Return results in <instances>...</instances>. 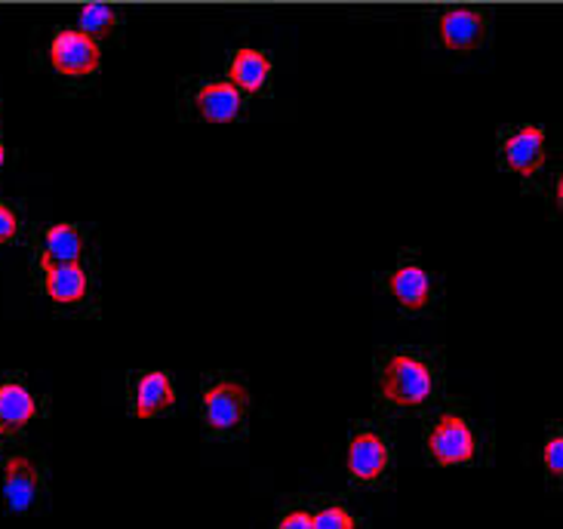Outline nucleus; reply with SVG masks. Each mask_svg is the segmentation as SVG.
I'll return each instance as SVG.
<instances>
[{"label": "nucleus", "instance_id": "f257e3e1", "mask_svg": "<svg viewBox=\"0 0 563 529\" xmlns=\"http://www.w3.org/2000/svg\"><path fill=\"white\" fill-rule=\"evenodd\" d=\"M434 394V370L426 357L410 351L388 354L379 366V397L400 409H416Z\"/></svg>", "mask_w": 563, "mask_h": 529}, {"label": "nucleus", "instance_id": "1a4fd4ad", "mask_svg": "<svg viewBox=\"0 0 563 529\" xmlns=\"http://www.w3.org/2000/svg\"><path fill=\"white\" fill-rule=\"evenodd\" d=\"M272 71H275V62H272V56L265 49L238 46L229 56V65H225V80H229L231 87H238L244 96H260V92L268 90Z\"/></svg>", "mask_w": 563, "mask_h": 529}, {"label": "nucleus", "instance_id": "f8f14e48", "mask_svg": "<svg viewBox=\"0 0 563 529\" xmlns=\"http://www.w3.org/2000/svg\"><path fill=\"white\" fill-rule=\"evenodd\" d=\"M195 111L200 114V121L210 123H231L241 118L244 111V92L238 87H231L229 80H207L195 90Z\"/></svg>", "mask_w": 563, "mask_h": 529}, {"label": "nucleus", "instance_id": "20e7f679", "mask_svg": "<svg viewBox=\"0 0 563 529\" xmlns=\"http://www.w3.org/2000/svg\"><path fill=\"white\" fill-rule=\"evenodd\" d=\"M428 455L438 465H468L477 455V434L465 416L459 412H443L438 422L428 431Z\"/></svg>", "mask_w": 563, "mask_h": 529}, {"label": "nucleus", "instance_id": "423d86ee", "mask_svg": "<svg viewBox=\"0 0 563 529\" xmlns=\"http://www.w3.org/2000/svg\"><path fill=\"white\" fill-rule=\"evenodd\" d=\"M250 409V392L244 382L219 378L203 392V422L213 431H234L241 428Z\"/></svg>", "mask_w": 563, "mask_h": 529}, {"label": "nucleus", "instance_id": "a211bd4d", "mask_svg": "<svg viewBox=\"0 0 563 529\" xmlns=\"http://www.w3.org/2000/svg\"><path fill=\"white\" fill-rule=\"evenodd\" d=\"M542 465H545V474H549L551 481H561L563 474V434L561 431H554L545 440V447H542Z\"/></svg>", "mask_w": 563, "mask_h": 529}, {"label": "nucleus", "instance_id": "9d476101", "mask_svg": "<svg viewBox=\"0 0 563 529\" xmlns=\"http://www.w3.org/2000/svg\"><path fill=\"white\" fill-rule=\"evenodd\" d=\"M44 293L59 305H80L90 296V274L84 262H41Z\"/></svg>", "mask_w": 563, "mask_h": 529}, {"label": "nucleus", "instance_id": "f3484780", "mask_svg": "<svg viewBox=\"0 0 563 529\" xmlns=\"http://www.w3.org/2000/svg\"><path fill=\"white\" fill-rule=\"evenodd\" d=\"M311 529H357V517L342 505H327L318 515H311Z\"/></svg>", "mask_w": 563, "mask_h": 529}, {"label": "nucleus", "instance_id": "2eb2a0df", "mask_svg": "<svg viewBox=\"0 0 563 529\" xmlns=\"http://www.w3.org/2000/svg\"><path fill=\"white\" fill-rule=\"evenodd\" d=\"M84 250H87L84 231L71 222H56L46 228L41 262H80Z\"/></svg>", "mask_w": 563, "mask_h": 529}, {"label": "nucleus", "instance_id": "6e6552de", "mask_svg": "<svg viewBox=\"0 0 563 529\" xmlns=\"http://www.w3.org/2000/svg\"><path fill=\"white\" fill-rule=\"evenodd\" d=\"M382 280L407 311H426L434 302V277L419 262H400Z\"/></svg>", "mask_w": 563, "mask_h": 529}, {"label": "nucleus", "instance_id": "ddd939ff", "mask_svg": "<svg viewBox=\"0 0 563 529\" xmlns=\"http://www.w3.org/2000/svg\"><path fill=\"white\" fill-rule=\"evenodd\" d=\"M176 404V388L173 378L164 370H152L136 378V392H133V409L139 419H154L161 412H167Z\"/></svg>", "mask_w": 563, "mask_h": 529}, {"label": "nucleus", "instance_id": "7ed1b4c3", "mask_svg": "<svg viewBox=\"0 0 563 529\" xmlns=\"http://www.w3.org/2000/svg\"><path fill=\"white\" fill-rule=\"evenodd\" d=\"M49 65L59 77L68 80H87L99 71L102 65V46L96 37L80 29H59L49 41Z\"/></svg>", "mask_w": 563, "mask_h": 529}, {"label": "nucleus", "instance_id": "4be33fe9", "mask_svg": "<svg viewBox=\"0 0 563 529\" xmlns=\"http://www.w3.org/2000/svg\"><path fill=\"white\" fill-rule=\"evenodd\" d=\"M0 434H3V428H0Z\"/></svg>", "mask_w": 563, "mask_h": 529}, {"label": "nucleus", "instance_id": "39448f33", "mask_svg": "<svg viewBox=\"0 0 563 529\" xmlns=\"http://www.w3.org/2000/svg\"><path fill=\"white\" fill-rule=\"evenodd\" d=\"M499 154H503L505 169L518 173L520 179H536L542 164H545V154H549V136L536 123H520V126H511L508 133H503Z\"/></svg>", "mask_w": 563, "mask_h": 529}, {"label": "nucleus", "instance_id": "dca6fc26", "mask_svg": "<svg viewBox=\"0 0 563 529\" xmlns=\"http://www.w3.org/2000/svg\"><path fill=\"white\" fill-rule=\"evenodd\" d=\"M118 25H121V13H118L114 7H108V3H87V7H80V13H77V29L87 31L96 41L111 37Z\"/></svg>", "mask_w": 563, "mask_h": 529}, {"label": "nucleus", "instance_id": "6ab92c4d", "mask_svg": "<svg viewBox=\"0 0 563 529\" xmlns=\"http://www.w3.org/2000/svg\"><path fill=\"white\" fill-rule=\"evenodd\" d=\"M19 238V216L7 203H0V243H13Z\"/></svg>", "mask_w": 563, "mask_h": 529}, {"label": "nucleus", "instance_id": "9b49d317", "mask_svg": "<svg viewBox=\"0 0 563 529\" xmlns=\"http://www.w3.org/2000/svg\"><path fill=\"white\" fill-rule=\"evenodd\" d=\"M44 493L41 471L29 455H13L3 469V499L10 511H29L34 502Z\"/></svg>", "mask_w": 563, "mask_h": 529}, {"label": "nucleus", "instance_id": "aec40b11", "mask_svg": "<svg viewBox=\"0 0 563 529\" xmlns=\"http://www.w3.org/2000/svg\"><path fill=\"white\" fill-rule=\"evenodd\" d=\"M277 529H311V511H305V508L287 511V515L280 517Z\"/></svg>", "mask_w": 563, "mask_h": 529}, {"label": "nucleus", "instance_id": "0eeeda50", "mask_svg": "<svg viewBox=\"0 0 563 529\" xmlns=\"http://www.w3.org/2000/svg\"><path fill=\"white\" fill-rule=\"evenodd\" d=\"M391 465V450L388 440L376 431H354L349 440V474L357 484H376L382 474Z\"/></svg>", "mask_w": 563, "mask_h": 529}, {"label": "nucleus", "instance_id": "412c9836", "mask_svg": "<svg viewBox=\"0 0 563 529\" xmlns=\"http://www.w3.org/2000/svg\"><path fill=\"white\" fill-rule=\"evenodd\" d=\"M3 164H7V145L0 142V167H3Z\"/></svg>", "mask_w": 563, "mask_h": 529}, {"label": "nucleus", "instance_id": "4468645a", "mask_svg": "<svg viewBox=\"0 0 563 529\" xmlns=\"http://www.w3.org/2000/svg\"><path fill=\"white\" fill-rule=\"evenodd\" d=\"M37 416V400L22 382H3L0 385V428L3 431H22Z\"/></svg>", "mask_w": 563, "mask_h": 529}, {"label": "nucleus", "instance_id": "f03ea898", "mask_svg": "<svg viewBox=\"0 0 563 529\" xmlns=\"http://www.w3.org/2000/svg\"><path fill=\"white\" fill-rule=\"evenodd\" d=\"M434 44L450 53H474L489 41V15L481 7H446L431 19Z\"/></svg>", "mask_w": 563, "mask_h": 529}]
</instances>
